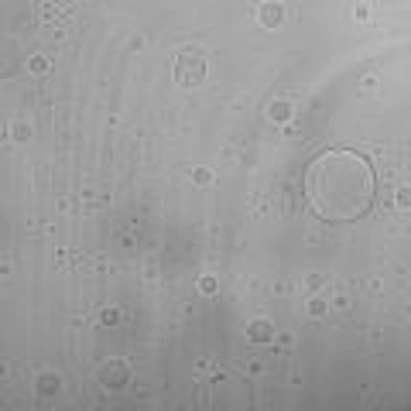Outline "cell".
I'll use <instances>...</instances> for the list:
<instances>
[{
	"instance_id": "6da1fadb",
	"label": "cell",
	"mask_w": 411,
	"mask_h": 411,
	"mask_svg": "<svg viewBox=\"0 0 411 411\" xmlns=\"http://www.w3.org/2000/svg\"><path fill=\"white\" fill-rule=\"evenodd\" d=\"M206 79V58L192 48H182L175 55V82L178 86H199Z\"/></svg>"
},
{
	"instance_id": "7a4b0ae2",
	"label": "cell",
	"mask_w": 411,
	"mask_h": 411,
	"mask_svg": "<svg viewBox=\"0 0 411 411\" xmlns=\"http://www.w3.org/2000/svg\"><path fill=\"white\" fill-rule=\"evenodd\" d=\"M247 339H250V342H271L274 339V326H271V322L254 319L250 326H247Z\"/></svg>"
},
{
	"instance_id": "3957f363",
	"label": "cell",
	"mask_w": 411,
	"mask_h": 411,
	"mask_svg": "<svg viewBox=\"0 0 411 411\" xmlns=\"http://www.w3.org/2000/svg\"><path fill=\"white\" fill-rule=\"evenodd\" d=\"M257 21L267 24V28H278V24L285 21V11H281L278 4H264L261 11H257Z\"/></svg>"
},
{
	"instance_id": "277c9868",
	"label": "cell",
	"mask_w": 411,
	"mask_h": 411,
	"mask_svg": "<svg viewBox=\"0 0 411 411\" xmlns=\"http://www.w3.org/2000/svg\"><path fill=\"white\" fill-rule=\"evenodd\" d=\"M120 370H130V367L124 363V360H110V363H106V374H103V380H106V384H120Z\"/></svg>"
},
{
	"instance_id": "5b68a950",
	"label": "cell",
	"mask_w": 411,
	"mask_h": 411,
	"mask_svg": "<svg viewBox=\"0 0 411 411\" xmlns=\"http://www.w3.org/2000/svg\"><path fill=\"white\" fill-rule=\"evenodd\" d=\"M55 391H58V377L55 374L38 377V394H55Z\"/></svg>"
},
{
	"instance_id": "8992f818",
	"label": "cell",
	"mask_w": 411,
	"mask_h": 411,
	"mask_svg": "<svg viewBox=\"0 0 411 411\" xmlns=\"http://www.w3.org/2000/svg\"><path fill=\"white\" fill-rule=\"evenodd\" d=\"M195 291H199V295H216V278H213V274H202V278L195 281Z\"/></svg>"
},
{
	"instance_id": "52a82bcc",
	"label": "cell",
	"mask_w": 411,
	"mask_h": 411,
	"mask_svg": "<svg viewBox=\"0 0 411 411\" xmlns=\"http://www.w3.org/2000/svg\"><path fill=\"white\" fill-rule=\"evenodd\" d=\"M288 117H291V106L278 100V103L271 106V120H278V124H288Z\"/></svg>"
},
{
	"instance_id": "ba28073f",
	"label": "cell",
	"mask_w": 411,
	"mask_h": 411,
	"mask_svg": "<svg viewBox=\"0 0 411 411\" xmlns=\"http://www.w3.org/2000/svg\"><path fill=\"white\" fill-rule=\"evenodd\" d=\"M100 322H103V326H117V322H120V308L106 305V308L100 312Z\"/></svg>"
},
{
	"instance_id": "9c48e42d",
	"label": "cell",
	"mask_w": 411,
	"mask_h": 411,
	"mask_svg": "<svg viewBox=\"0 0 411 411\" xmlns=\"http://www.w3.org/2000/svg\"><path fill=\"white\" fill-rule=\"evenodd\" d=\"M28 68H31L34 76H45V72H48V58L45 55H34L31 62H28Z\"/></svg>"
},
{
	"instance_id": "30bf717a",
	"label": "cell",
	"mask_w": 411,
	"mask_h": 411,
	"mask_svg": "<svg viewBox=\"0 0 411 411\" xmlns=\"http://www.w3.org/2000/svg\"><path fill=\"white\" fill-rule=\"evenodd\" d=\"M192 182L195 185H213L216 178H213V171H209V168H195L192 171Z\"/></svg>"
},
{
	"instance_id": "8fae6325",
	"label": "cell",
	"mask_w": 411,
	"mask_h": 411,
	"mask_svg": "<svg viewBox=\"0 0 411 411\" xmlns=\"http://www.w3.org/2000/svg\"><path fill=\"white\" fill-rule=\"evenodd\" d=\"M308 315H312V319H322V315H326V302H322V298H312V302H308Z\"/></svg>"
},
{
	"instance_id": "7c38bea8",
	"label": "cell",
	"mask_w": 411,
	"mask_h": 411,
	"mask_svg": "<svg viewBox=\"0 0 411 411\" xmlns=\"http://www.w3.org/2000/svg\"><path fill=\"white\" fill-rule=\"evenodd\" d=\"M322 285H326V278H322V274H308V278H305V288H312V291H319Z\"/></svg>"
},
{
	"instance_id": "4fadbf2b",
	"label": "cell",
	"mask_w": 411,
	"mask_h": 411,
	"mask_svg": "<svg viewBox=\"0 0 411 411\" xmlns=\"http://www.w3.org/2000/svg\"><path fill=\"white\" fill-rule=\"evenodd\" d=\"M144 281H158V264H154V261L144 264Z\"/></svg>"
},
{
	"instance_id": "5bb4252c",
	"label": "cell",
	"mask_w": 411,
	"mask_h": 411,
	"mask_svg": "<svg viewBox=\"0 0 411 411\" xmlns=\"http://www.w3.org/2000/svg\"><path fill=\"white\" fill-rule=\"evenodd\" d=\"M295 291V285L291 281H281V285H274V295H291Z\"/></svg>"
},
{
	"instance_id": "9a60e30c",
	"label": "cell",
	"mask_w": 411,
	"mask_h": 411,
	"mask_svg": "<svg viewBox=\"0 0 411 411\" xmlns=\"http://www.w3.org/2000/svg\"><path fill=\"white\" fill-rule=\"evenodd\" d=\"M195 370H199V374H213V370H216V363H213V360H199V363H195Z\"/></svg>"
},
{
	"instance_id": "2e32d148",
	"label": "cell",
	"mask_w": 411,
	"mask_h": 411,
	"mask_svg": "<svg viewBox=\"0 0 411 411\" xmlns=\"http://www.w3.org/2000/svg\"><path fill=\"white\" fill-rule=\"evenodd\" d=\"M58 261L72 267V264H76V254H72V250H58Z\"/></svg>"
},
{
	"instance_id": "e0dca14e",
	"label": "cell",
	"mask_w": 411,
	"mask_h": 411,
	"mask_svg": "<svg viewBox=\"0 0 411 411\" xmlns=\"http://www.w3.org/2000/svg\"><path fill=\"white\" fill-rule=\"evenodd\" d=\"M291 342H295L291 336H281V339H278V346H281V350H291Z\"/></svg>"
}]
</instances>
